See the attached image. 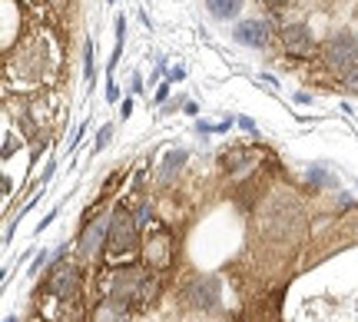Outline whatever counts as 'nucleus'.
<instances>
[{"mask_svg":"<svg viewBox=\"0 0 358 322\" xmlns=\"http://www.w3.org/2000/svg\"><path fill=\"white\" fill-rule=\"evenodd\" d=\"M262 4H268V7H282L285 0H262Z\"/></svg>","mask_w":358,"mask_h":322,"instance_id":"b1692460","label":"nucleus"},{"mask_svg":"<svg viewBox=\"0 0 358 322\" xmlns=\"http://www.w3.org/2000/svg\"><path fill=\"white\" fill-rule=\"evenodd\" d=\"M186 299H189V306H196V309H216V302H219V279H216V276H199V279H192Z\"/></svg>","mask_w":358,"mask_h":322,"instance_id":"423d86ee","label":"nucleus"},{"mask_svg":"<svg viewBox=\"0 0 358 322\" xmlns=\"http://www.w3.org/2000/svg\"><path fill=\"white\" fill-rule=\"evenodd\" d=\"M146 262L153 266V270H163L169 262V239H166V232H159L153 239V246H146Z\"/></svg>","mask_w":358,"mask_h":322,"instance_id":"1a4fd4ad","label":"nucleus"},{"mask_svg":"<svg viewBox=\"0 0 358 322\" xmlns=\"http://www.w3.org/2000/svg\"><path fill=\"white\" fill-rule=\"evenodd\" d=\"M186 163V150H169L166 156H163V169H159V183L163 186H169L173 183V176L179 173V167Z\"/></svg>","mask_w":358,"mask_h":322,"instance_id":"9d476101","label":"nucleus"},{"mask_svg":"<svg viewBox=\"0 0 358 322\" xmlns=\"http://www.w3.org/2000/svg\"><path fill=\"white\" fill-rule=\"evenodd\" d=\"M110 4H116V0H110Z\"/></svg>","mask_w":358,"mask_h":322,"instance_id":"a878e982","label":"nucleus"},{"mask_svg":"<svg viewBox=\"0 0 358 322\" xmlns=\"http://www.w3.org/2000/svg\"><path fill=\"white\" fill-rule=\"evenodd\" d=\"M106 100H110V104H116V100H120V90H116V83H113V80L106 83Z\"/></svg>","mask_w":358,"mask_h":322,"instance_id":"6ab92c4d","label":"nucleus"},{"mask_svg":"<svg viewBox=\"0 0 358 322\" xmlns=\"http://www.w3.org/2000/svg\"><path fill=\"white\" fill-rule=\"evenodd\" d=\"M110 253H133L136 246H140V226H136V216L129 213V209L116 206L110 213Z\"/></svg>","mask_w":358,"mask_h":322,"instance_id":"f03ea898","label":"nucleus"},{"mask_svg":"<svg viewBox=\"0 0 358 322\" xmlns=\"http://www.w3.org/2000/svg\"><path fill=\"white\" fill-rule=\"evenodd\" d=\"M206 7H209V13L216 20H229V17L243 10V0H206Z\"/></svg>","mask_w":358,"mask_h":322,"instance_id":"9b49d317","label":"nucleus"},{"mask_svg":"<svg viewBox=\"0 0 358 322\" xmlns=\"http://www.w3.org/2000/svg\"><path fill=\"white\" fill-rule=\"evenodd\" d=\"M120 113H123V120H127V116L133 113V100H123V110H120Z\"/></svg>","mask_w":358,"mask_h":322,"instance_id":"4be33fe9","label":"nucleus"},{"mask_svg":"<svg viewBox=\"0 0 358 322\" xmlns=\"http://www.w3.org/2000/svg\"><path fill=\"white\" fill-rule=\"evenodd\" d=\"M322 60H325V66L332 70L335 77H348V74L358 66V40H355V34H352V30H338V34L325 43Z\"/></svg>","mask_w":358,"mask_h":322,"instance_id":"f257e3e1","label":"nucleus"},{"mask_svg":"<svg viewBox=\"0 0 358 322\" xmlns=\"http://www.w3.org/2000/svg\"><path fill=\"white\" fill-rule=\"evenodd\" d=\"M239 127H243L245 133H256V123H252V120H249V116H243V120H239Z\"/></svg>","mask_w":358,"mask_h":322,"instance_id":"aec40b11","label":"nucleus"},{"mask_svg":"<svg viewBox=\"0 0 358 322\" xmlns=\"http://www.w3.org/2000/svg\"><path fill=\"white\" fill-rule=\"evenodd\" d=\"M3 322H17V316H7V319H3Z\"/></svg>","mask_w":358,"mask_h":322,"instance_id":"393cba45","label":"nucleus"},{"mask_svg":"<svg viewBox=\"0 0 358 322\" xmlns=\"http://www.w3.org/2000/svg\"><path fill=\"white\" fill-rule=\"evenodd\" d=\"M110 136H113V123H106V127H100V133H96V143H93V153H100L103 146L110 143Z\"/></svg>","mask_w":358,"mask_h":322,"instance_id":"f8f14e48","label":"nucleus"},{"mask_svg":"<svg viewBox=\"0 0 358 322\" xmlns=\"http://www.w3.org/2000/svg\"><path fill=\"white\" fill-rule=\"evenodd\" d=\"M182 77H186V70H182V66H176V70L169 74V80H182Z\"/></svg>","mask_w":358,"mask_h":322,"instance_id":"5701e85b","label":"nucleus"},{"mask_svg":"<svg viewBox=\"0 0 358 322\" xmlns=\"http://www.w3.org/2000/svg\"><path fill=\"white\" fill-rule=\"evenodd\" d=\"M232 37H236V43H243V47H266L268 40H272V24L268 20H243V24H236V30H232Z\"/></svg>","mask_w":358,"mask_h":322,"instance_id":"39448f33","label":"nucleus"},{"mask_svg":"<svg viewBox=\"0 0 358 322\" xmlns=\"http://www.w3.org/2000/svg\"><path fill=\"white\" fill-rule=\"evenodd\" d=\"M110 239V216L106 219H96V223H90L87 230H83V239H80V256H96L100 253V246Z\"/></svg>","mask_w":358,"mask_h":322,"instance_id":"0eeeda50","label":"nucleus"},{"mask_svg":"<svg viewBox=\"0 0 358 322\" xmlns=\"http://www.w3.org/2000/svg\"><path fill=\"white\" fill-rule=\"evenodd\" d=\"M169 97V83H163V87H159V90H156V100H159V104H163V100H166Z\"/></svg>","mask_w":358,"mask_h":322,"instance_id":"412c9836","label":"nucleus"},{"mask_svg":"<svg viewBox=\"0 0 358 322\" xmlns=\"http://www.w3.org/2000/svg\"><path fill=\"white\" fill-rule=\"evenodd\" d=\"M53 219H57V209H50V213H47V216L40 219V223H37V232H43V230H47V226H50Z\"/></svg>","mask_w":358,"mask_h":322,"instance_id":"a211bd4d","label":"nucleus"},{"mask_svg":"<svg viewBox=\"0 0 358 322\" xmlns=\"http://www.w3.org/2000/svg\"><path fill=\"white\" fill-rule=\"evenodd\" d=\"M133 216H136V226H140V230H146V226H150V219H153V209H150V203H143Z\"/></svg>","mask_w":358,"mask_h":322,"instance_id":"ddd939ff","label":"nucleus"},{"mask_svg":"<svg viewBox=\"0 0 358 322\" xmlns=\"http://www.w3.org/2000/svg\"><path fill=\"white\" fill-rule=\"evenodd\" d=\"M83 74H87V80L93 77V43L87 40V47H83Z\"/></svg>","mask_w":358,"mask_h":322,"instance_id":"4468645a","label":"nucleus"},{"mask_svg":"<svg viewBox=\"0 0 358 322\" xmlns=\"http://www.w3.org/2000/svg\"><path fill=\"white\" fill-rule=\"evenodd\" d=\"M53 299L60 302H77V293H80V270L70 266V262H60L57 270L47 276V286H43Z\"/></svg>","mask_w":358,"mask_h":322,"instance_id":"7ed1b4c3","label":"nucleus"},{"mask_svg":"<svg viewBox=\"0 0 358 322\" xmlns=\"http://www.w3.org/2000/svg\"><path fill=\"white\" fill-rule=\"evenodd\" d=\"M47 259H50V256H47V249H43V253H40V256L34 259V266H30V276H37V272H40V266H43Z\"/></svg>","mask_w":358,"mask_h":322,"instance_id":"f3484780","label":"nucleus"},{"mask_svg":"<svg viewBox=\"0 0 358 322\" xmlns=\"http://www.w3.org/2000/svg\"><path fill=\"white\" fill-rule=\"evenodd\" d=\"M282 50L295 57V60H306L315 53V37H312V27L308 24H289L282 27Z\"/></svg>","mask_w":358,"mask_h":322,"instance_id":"20e7f679","label":"nucleus"},{"mask_svg":"<svg viewBox=\"0 0 358 322\" xmlns=\"http://www.w3.org/2000/svg\"><path fill=\"white\" fill-rule=\"evenodd\" d=\"M308 180H312V183H329V176H325V169H322V167H312V169H308Z\"/></svg>","mask_w":358,"mask_h":322,"instance_id":"2eb2a0df","label":"nucleus"},{"mask_svg":"<svg viewBox=\"0 0 358 322\" xmlns=\"http://www.w3.org/2000/svg\"><path fill=\"white\" fill-rule=\"evenodd\" d=\"M93 322H129V306L116 302V299H103L93 312Z\"/></svg>","mask_w":358,"mask_h":322,"instance_id":"6e6552de","label":"nucleus"},{"mask_svg":"<svg viewBox=\"0 0 358 322\" xmlns=\"http://www.w3.org/2000/svg\"><path fill=\"white\" fill-rule=\"evenodd\" d=\"M345 87H348L352 93H358V66H355V70H352V74L345 77Z\"/></svg>","mask_w":358,"mask_h":322,"instance_id":"dca6fc26","label":"nucleus"}]
</instances>
